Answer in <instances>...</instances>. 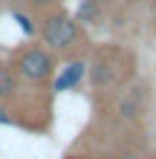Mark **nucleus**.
Masks as SVG:
<instances>
[{"instance_id": "f257e3e1", "label": "nucleus", "mask_w": 156, "mask_h": 159, "mask_svg": "<svg viewBox=\"0 0 156 159\" xmlns=\"http://www.w3.org/2000/svg\"><path fill=\"white\" fill-rule=\"evenodd\" d=\"M127 75H130V55L116 46L101 49L90 67V81L96 90H116L127 81Z\"/></svg>"}, {"instance_id": "f03ea898", "label": "nucleus", "mask_w": 156, "mask_h": 159, "mask_svg": "<svg viewBox=\"0 0 156 159\" xmlns=\"http://www.w3.org/2000/svg\"><path fill=\"white\" fill-rule=\"evenodd\" d=\"M52 70H55V61H52V55L47 49H41V46H32V49H23L20 55H17V61H15V72L20 78L26 81H32V84H41V81H47L52 75Z\"/></svg>"}, {"instance_id": "7ed1b4c3", "label": "nucleus", "mask_w": 156, "mask_h": 159, "mask_svg": "<svg viewBox=\"0 0 156 159\" xmlns=\"http://www.w3.org/2000/svg\"><path fill=\"white\" fill-rule=\"evenodd\" d=\"M43 41H47L52 49L67 52L69 46H75V41H78V26H75V20L67 17V15H52V17H47V23H43Z\"/></svg>"}, {"instance_id": "20e7f679", "label": "nucleus", "mask_w": 156, "mask_h": 159, "mask_svg": "<svg viewBox=\"0 0 156 159\" xmlns=\"http://www.w3.org/2000/svg\"><path fill=\"white\" fill-rule=\"evenodd\" d=\"M118 113H122L124 119H130V121H139L142 119L145 101H142L139 87H136V90H127V96H122V101H118Z\"/></svg>"}, {"instance_id": "39448f33", "label": "nucleus", "mask_w": 156, "mask_h": 159, "mask_svg": "<svg viewBox=\"0 0 156 159\" xmlns=\"http://www.w3.org/2000/svg\"><path fill=\"white\" fill-rule=\"evenodd\" d=\"M81 75H84V64H69L67 72L58 78V84H55V90H69V87H75V84L81 81Z\"/></svg>"}, {"instance_id": "423d86ee", "label": "nucleus", "mask_w": 156, "mask_h": 159, "mask_svg": "<svg viewBox=\"0 0 156 159\" xmlns=\"http://www.w3.org/2000/svg\"><path fill=\"white\" fill-rule=\"evenodd\" d=\"M15 90H17V75H15L9 67H3V64H0V98L15 96Z\"/></svg>"}, {"instance_id": "0eeeda50", "label": "nucleus", "mask_w": 156, "mask_h": 159, "mask_svg": "<svg viewBox=\"0 0 156 159\" xmlns=\"http://www.w3.org/2000/svg\"><path fill=\"white\" fill-rule=\"evenodd\" d=\"M78 20H87V23L98 20V6L93 3V0H81L78 3Z\"/></svg>"}, {"instance_id": "6e6552de", "label": "nucleus", "mask_w": 156, "mask_h": 159, "mask_svg": "<svg viewBox=\"0 0 156 159\" xmlns=\"http://www.w3.org/2000/svg\"><path fill=\"white\" fill-rule=\"evenodd\" d=\"M35 6H47V3H52V0H32Z\"/></svg>"}, {"instance_id": "1a4fd4ad", "label": "nucleus", "mask_w": 156, "mask_h": 159, "mask_svg": "<svg viewBox=\"0 0 156 159\" xmlns=\"http://www.w3.org/2000/svg\"><path fill=\"white\" fill-rule=\"evenodd\" d=\"M69 159H87V156H69Z\"/></svg>"}]
</instances>
